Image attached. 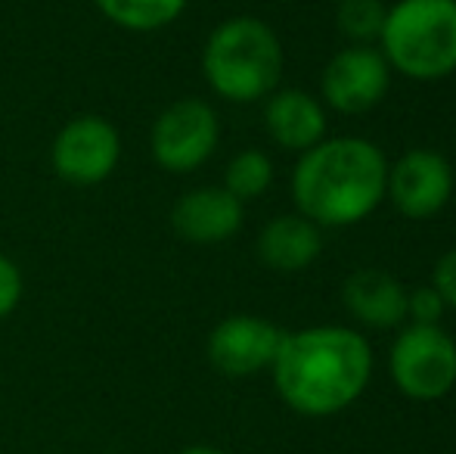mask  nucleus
I'll return each mask as SVG.
<instances>
[{"label":"nucleus","mask_w":456,"mask_h":454,"mask_svg":"<svg viewBox=\"0 0 456 454\" xmlns=\"http://www.w3.org/2000/svg\"><path fill=\"white\" fill-rule=\"evenodd\" d=\"M121 162V134L102 115H75L56 131L50 144V165L56 177L72 187H96L109 181Z\"/></svg>","instance_id":"0eeeda50"},{"label":"nucleus","mask_w":456,"mask_h":454,"mask_svg":"<svg viewBox=\"0 0 456 454\" xmlns=\"http://www.w3.org/2000/svg\"><path fill=\"white\" fill-rule=\"evenodd\" d=\"M273 389L301 417H332L366 392L372 345L351 327H305L282 334L273 364Z\"/></svg>","instance_id":"f257e3e1"},{"label":"nucleus","mask_w":456,"mask_h":454,"mask_svg":"<svg viewBox=\"0 0 456 454\" xmlns=\"http://www.w3.org/2000/svg\"><path fill=\"white\" fill-rule=\"evenodd\" d=\"M388 159L366 137H323L292 169L298 215L317 227H354L385 200Z\"/></svg>","instance_id":"f03ea898"},{"label":"nucleus","mask_w":456,"mask_h":454,"mask_svg":"<svg viewBox=\"0 0 456 454\" xmlns=\"http://www.w3.org/2000/svg\"><path fill=\"white\" fill-rule=\"evenodd\" d=\"M323 252V234L305 215H276L258 234V259L276 274H298Z\"/></svg>","instance_id":"4468645a"},{"label":"nucleus","mask_w":456,"mask_h":454,"mask_svg":"<svg viewBox=\"0 0 456 454\" xmlns=\"http://www.w3.org/2000/svg\"><path fill=\"white\" fill-rule=\"evenodd\" d=\"M286 66L280 35L258 16H230L202 47L205 85L227 103H258L276 91Z\"/></svg>","instance_id":"7ed1b4c3"},{"label":"nucleus","mask_w":456,"mask_h":454,"mask_svg":"<svg viewBox=\"0 0 456 454\" xmlns=\"http://www.w3.org/2000/svg\"><path fill=\"white\" fill-rule=\"evenodd\" d=\"M432 286L438 290V296L444 299L447 309H453V311H456V249H451V252H444L438 261H435Z\"/></svg>","instance_id":"aec40b11"},{"label":"nucleus","mask_w":456,"mask_h":454,"mask_svg":"<svg viewBox=\"0 0 456 454\" xmlns=\"http://www.w3.org/2000/svg\"><path fill=\"white\" fill-rule=\"evenodd\" d=\"M221 144V119L202 97H181L168 103L150 131V153L168 175H190L215 156Z\"/></svg>","instance_id":"39448f33"},{"label":"nucleus","mask_w":456,"mask_h":454,"mask_svg":"<svg viewBox=\"0 0 456 454\" xmlns=\"http://www.w3.org/2000/svg\"><path fill=\"white\" fill-rule=\"evenodd\" d=\"M267 137L286 153H307L326 137V110L301 87H276L265 103Z\"/></svg>","instance_id":"ddd939ff"},{"label":"nucleus","mask_w":456,"mask_h":454,"mask_svg":"<svg viewBox=\"0 0 456 454\" xmlns=\"http://www.w3.org/2000/svg\"><path fill=\"white\" fill-rule=\"evenodd\" d=\"M407 286L382 268H357L342 284V302L357 324L395 330L407 321Z\"/></svg>","instance_id":"f8f14e48"},{"label":"nucleus","mask_w":456,"mask_h":454,"mask_svg":"<svg viewBox=\"0 0 456 454\" xmlns=\"http://www.w3.org/2000/svg\"><path fill=\"white\" fill-rule=\"evenodd\" d=\"M388 87L391 66L376 47H361V44L338 50L320 75V94L326 106L342 115L370 112L372 106L382 103Z\"/></svg>","instance_id":"1a4fd4ad"},{"label":"nucleus","mask_w":456,"mask_h":454,"mask_svg":"<svg viewBox=\"0 0 456 454\" xmlns=\"http://www.w3.org/2000/svg\"><path fill=\"white\" fill-rule=\"evenodd\" d=\"M273 184V162L267 153L261 150H242L236 153L227 162V171H224V184L221 187L227 194H233L236 200L246 206L248 200H258L271 190Z\"/></svg>","instance_id":"dca6fc26"},{"label":"nucleus","mask_w":456,"mask_h":454,"mask_svg":"<svg viewBox=\"0 0 456 454\" xmlns=\"http://www.w3.org/2000/svg\"><path fill=\"white\" fill-rule=\"evenodd\" d=\"M447 305L438 296L435 286H419V290L407 293V318L413 324H426V327H438V321L444 318Z\"/></svg>","instance_id":"a211bd4d"},{"label":"nucleus","mask_w":456,"mask_h":454,"mask_svg":"<svg viewBox=\"0 0 456 454\" xmlns=\"http://www.w3.org/2000/svg\"><path fill=\"white\" fill-rule=\"evenodd\" d=\"M385 196L410 221L435 219L453 196V169L441 153L416 146L388 165Z\"/></svg>","instance_id":"6e6552de"},{"label":"nucleus","mask_w":456,"mask_h":454,"mask_svg":"<svg viewBox=\"0 0 456 454\" xmlns=\"http://www.w3.org/2000/svg\"><path fill=\"white\" fill-rule=\"evenodd\" d=\"M94 6L115 29L131 35H152L175 25L186 12L190 0H94Z\"/></svg>","instance_id":"2eb2a0df"},{"label":"nucleus","mask_w":456,"mask_h":454,"mask_svg":"<svg viewBox=\"0 0 456 454\" xmlns=\"http://www.w3.org/2000/svg\"><path fill=\"white\" fill-rule=\"evenodd\" d=\"M282 343V330L261 315H230L208 334V361L224 376H255L271 370Z\"/></svg>","instance_id":"9d476101"},{"label":"nucleus","mask_w":456,"mask_h":454,"mask_svg":"<svg viewBox=\"0 0 456 454\" xmlns=\"http://www.w3.org/2000/svg\"><path fill=\"white\" fill-rule=\"evenodd\" d=\"M246 206L224 187L186 190L171 209V227L192 246H217L240 234Z\"/></svg>","instance_id":"9b49d317"},{"label":"nucleus","mask_w":456,"mask_h":454,"mask_svg":"<svg viewBox=\"0 0 456 454\" xmlns=\"http://www.w3.org/2000/svg\"><path fill=\"white\" fill-rule=\"evenodd\" d=\"M379 54L413 81H441L456 72V0H397L385 12Z\"/></svg>","instance_id":"20e7f679"},{"label":"nucleus","mask_w":456,"mask_h":454,"mask_svg":"<svg viewBox=\"0 0 456 454\" xmlns=\"http://www.w3.org/2000/svg\"><path fill=\"white\" fill-rule=\"evenodd\" d=\"M22 293H25L22 268H19L10 255L0 252V321H6V318L19 309Z\"/></svg>","instance_id":"6ab92c4d"},{"label":"nucleus","mask_w":456,"mask_h":454,"mask_svg":"<svg viewBox=\"0 0 456 454\" xmlns=\"http://www.w3.org/2000/svg\"><path fill=\"white\" fill-rule=\"evenodd\" d=\"M177 454H227V451L215 449V445H186V449H181Z\"/></svg>","instance_id":"412c9836"},{"label":"nucleus","mask_w":456,"mask_h":454,"mask_svg":"<svg viewBox=\"0 0 456 454\" xmlns=\"http://www.w3.org/2000/svg\"><path fill=\"white\" fill-rule=\"evenodd\" d=\"M388 367L407 399L438 401L456 386V343L441 327L410 324L391 345Z\"/></svg>","instance_id":"423d86ee"},{"label":"nucleus","mask_w":456,"mask_h":454,"mask_svg":"<svg viewBox=\"0 0 456 454\" xmlns=\"http://www.w3.org/2000/svg\"><path fill=\"white\" fill-rule=\"evenodd\" d=\"M385 12H388V6L382 0H338L336 25L351 44L372 47V44H379V35H382Z\"/></svg>","instance_id":"f3484780"}]
</instances>
